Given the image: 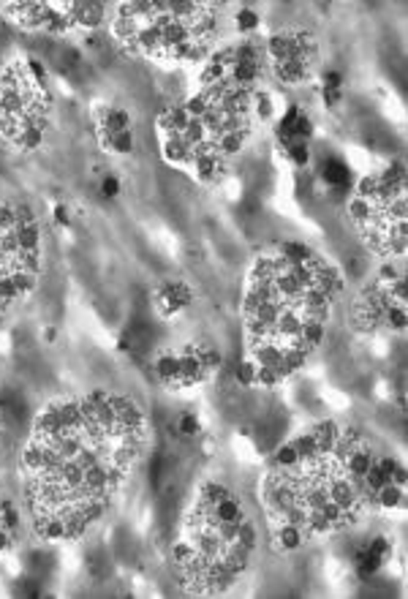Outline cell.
Instances as JSON below:
<instances>
[{"instance_id":"cell-1","label":"cell","mask_w":408,"mask_h":599,"mask_svg":"<svg viewBox=\"0 0 408 599\" xmlns=\"http://www.w3.org/2000/svg\"><path fill=\"white\" fill-rule=\"evenodd\" d=\"M343 273L305 243H275L253 256L243 289L245 357L261 390L297 376L327 341Z\"/></svg>"},{"instance_id":"cell-2","label":"cell","mask_w":408,"mask_h":599,"mask_svg":"<svg viewBox=\"0 0 408 599\" xmlns=\"http://www.w3.org/2000/svg\"><path fill=\"white\" fill-rule=\"evenodd\" d=\"M351 428L321 422V439L291 466H267L261 482V504L267 532L294 529L305 542L332 536L362 520L373 502L362 479L348 469L345 444Z\"/></svg>"},{"instance_id":"cell-3","label":"cell","mask_w":408,"mask_h":599,"mask_svg":"<svg viewBox=\"0 0 408 599\" xmlns=\"http://www.w3.org/2000/svg\"><path fill=\"white\" fill-rule=\"evenodd\" d=\"M256 548L259 529L243 499L207 479L186 515L183 536L172 545V564L190 591L223 594L248 572Z\"/></svg>"},{"instance_id":"cell-4","label":"cell","mask_w":408,"mask_h":599,"mask_svg":"<svg viewBox=\"0 0 408 599\" xmlns=\"http://www.w3.org/2000/svg\"><path fill=\"white\" fill-rule=\"evenodd\" d=\"M348 218L370 251L395 262L406 253V169L389 163L362 177L348 196Z\"/></svg>"},{"instance_id":"cell-5","label":"cell","mask_w":408,"mask_h":599,"mask_svg":"<svg viewBox=\"0 0 408 599\" xmlns=\"http://www.w3.org/2000/svg\"><path fill=\"white\" fill-rule=\"evenodd\" d=\"M354 319L370 333H403L406 330V278L386 262L376 278L362 289L354 303Z\"/></svg>"},{"instance_id":"cell-6","label":"cell","mask_w":408,"mask_h":599,"mask_svg":"<svg viewBox=\"0 0 408 599\" xmlns=\"http://www.w3.org/2000/svg\"><path fill=\"white\" fill-rule=\"evenodd\" d=\"M267 77H272L281 88H300L311 82L318 68V38L308 31H275L261 35Z\"/></svg>"},{"instance_id":"cell-7","label":"cell","mask_w":408,"mask_h":599,"mask_svg":"<svg viewBox=\"0 0 408 599\" xmlns=\"http://www.w3.org/2000/svg\"><path fill=\"white\" fill-rule=\"evenodd\" d=\"M272 123H275V142L281 150L291 145H313V118L300 104H288Z\"/></svg>"},{"instance_id":"cell-8","label":"cell","mask_w":408,"mask_h":599,"mask_svg":"<svg viewBox=\"0 0 408 599\" xmlns=\"http://www.w3.org/2000/svg\"><path fill=\"white\" fill-rule=\"evenodd\" d=\"M153 303L161 316H177L193 303V289L180 278H169V281L158 284V289L153 291Z\"/></svg>"},{"instance_id":"cell-9","label":"cell","mask_w":408,"mask_h":599,"mask_svg":"<svg viewBox=\"0 0 408 599\" xmlns=\"http://www.w3.org/2000/svg\"><path fill=\"white\" fill-rule=\"evenodd\" d=\"M392 553V542L386 536H373L370 542H365L357 553H354V572L359 580H370L378 569L386 564Z\"/></svg>"},{"instance_id":"cell-10","label":"cell","mask_w":408,"mask_h":599,"mask_svg":"<svg viewBox=\"0 0 408 599\" xmlns=\"http://www.w3.org/2000/svg\"><path fill=\"white\" fill-rule=\"evenodd\" d=\"M316 172H318V180L332 191V193H351L354 189V175H351V166L345 163L341 156L329 153V156H321L316 161Z\"/></svg>"},{"instance_id":"cell-11","label":"cell","mask_w":408,"mask_h":599,"mask_svg":"<svg viewBox=\"0 0 408 599\" xmlns=\"http://www.w3.org/2000/svg\"><path fill=\"white\" fill-rule=\"evenodd\" d=\"M153 374L161 384L177 390V378H180V354L177 349H163L153 360Z\"/></svg>"},{"instance_id":"cell-12","label":"cell","mask_w":408,"mask_h":599,"mask_svg":"<svg viewBox=\"0 0 408 599\" xmlns=\"http://www.w3.org/2000/svg\"><path fill=\"white\" fill-rule=\"evenodd\" d=\"M231 25H234V31L240 33L243 38L245 35H259V28H261V14L251 8V6H240L237 11H234V17H231Z\"/></svg>"},{"instance_id":"cell-13","label":"cell","mask_w":408,"mask_h":599,"mask_svg":"<svg viewBox=\"0 0 408 599\" xmlns=\"http://www.w3.org/2000/svg\"><path fill=\"white\" fill-rule=\"evenodd\" d=\"M133 145H136L133 128H128V131H120V134H112V136L101 139V147H104L106 153H115V156H131V153H133Z\"/></svg>"},{"instance_id":"cell-14","label":"cell","mask_w":408,"mask_h":599,"mask_svg":"<svg viewBox=\"0 0 408 599\" xmlns=\"http://www.w3.org/2000/svg\"><path fill=\"white\" fill-rule=\"evenodd\" d=\"M283 156L294 169H308L311 161H313V147L311 145H291V147L283 150Z\"/></svg>"},{"instance_id":"cell-15","label":"cell","mask_w":408,"mask_h":599,"mask_svg":"<svg viewBox=\"0 0 408 599\" xmlns=\"http://www.w3.org/2000/svg\"><path fill=\"white\" fill-rule=\"evenodd\" d=\"M199 431H202V420H199L193 411H183V414L177 417V433H180V436L193 439V436H199Z\"/></svg>"},{"instance_id":"cell-16","label":"cell","mask_w":408,"mask_h":599,"mask_svg":"<svg viewBox=\"0 0 408 599\" xmlns=\"http://www.w3.org/2000/svg\"><path fill=\"white\" fill-rule=\"evenodd\" d=\"M98 191H101V196H104V199H115V196H120V191H123L120 177H117V175H104Z\"/></svg>"},{"instance_id":"cell-17","label":"cell","mask_w":408,"mask_h":599,"mask_svg":"<svg viewBox=\"0 0 408 599\" xmlns=\"http://www.w3.org/2000/svg\"><path fill=\"white\" fill-rule=\"evenodd\" d=\"M321 90H343V74H341L338 68L324 71V77H321Z\"/></svg>"},{"instance_id":"cell-18","label":"cell","mask_w":408,"mask_h":599,"mask_svg":"<svg viewBox=\"0 0 408 599\" xmlns=\"http://www.w3.org/2000/svg\"><path fill=\"white\" fill-rule=\"evenodd\" d=\"M52 221L58 223L60 229L71 226V210H68L65 205H55V210H52Z\"/></svg>"},{"instance_id":"cell-19","label":"cell","mask_w":408,"mask_h":599,"mask_svg":"<svg viewBox=\"0 0 408 599\" xmlns=\"http://www.w3.org/2000/svg\"><path fill=\"white\" fill-rule=\"evenodd\" d=\"M321 95H324V104L332 109L343 104V90H321Z\"/></svg>"},{"instance_id":"cell-20","label":"cell","mask_w":408,"mask_h":599,"mask_svg":"<svg viewBox=\"0 0 408 599\" xmlns=\"http://www.w3.org/2000/svg\"><path fill=\"white\" fill-rule=\"evenodd\" d=\"M55 335H58L55 327H47V330H44V338H47V341H55Z\"/></svg>"}]
</instances>
